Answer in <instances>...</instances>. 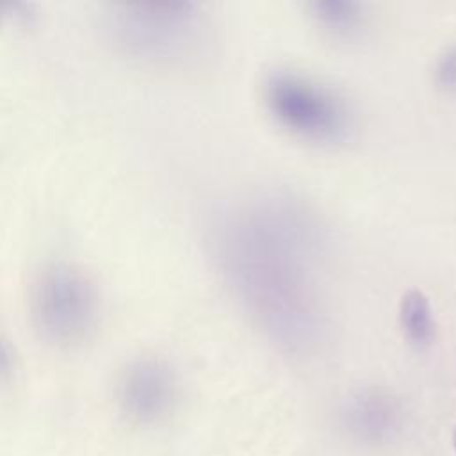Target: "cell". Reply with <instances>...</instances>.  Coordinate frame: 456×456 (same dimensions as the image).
I'll return each mask as SVG.
<instances>
[{
    "mask_svg": "<svg viewBox=\"0 0 456 456\" xmlns=\"http://www.w3.org/2000/svg\"><path fill=\"white\" fill-rule=\"evenodd\" d=\"M319 230L294 201L267 198L216 226V258L233 294L278 344L303 349L322 331Z\"/></svg>",
    "mask_w": 456,
    "mask_h": 456,
    "instance_id": "obj_1",
    "label": "cell"
},
{
    "mask_svg": "<svg viewBox=\"0 0 456 456\" xmlns=\"http://www.w3.org/2000/svg\"><path fill=\"white\" fill-rule=\"evenodd\" d=\"M28 312L39 337L59 347H73L91 337L100 319L94 281L64 262L45 265L28 289Z\"/></svg>",
    "mask_w": 456,
    "mask_h": 456,
    "instance_id": "obj_2",
    "label": "cell"
},
{
    "mask_svg": "<svg viewBox=\"0 0 456 456\" xmlns=\"http://www.w3.org/2000/svg\"><path fill=\"white\" fill-rule=\"evenodd\" d=\"M265 105L273 118L306 139L331 142L349 130L346 103L326 86L296 71H274L264 86Z\"/></svg>",
    "mask_w": 456,
    "mask_h": 456,
    "instance_id": "obj_3",
    "label": "cell"
},
{
    "mask_svg": "<svg viewBox=\"0 0 456 456\" xmlns=\"http://www.w3.org/2000/svg\"><path fill=\"white\" fill-rule=\"evenodd\" d=\"M114 39L132 55L173 61L187 55L200 37L192 4H135L112 14Z\"/></svg>",
    "mask_w": 456,
    "mask_h": 456,
    "instance_id": "obj_4",
    "label": "cell"
},
{
    "mask_svg": "<svg viewBox=\"0 0 456 456\" xmlns=\"http://www.w3.org/2000/svg\"><path fill=\"white\" fill-rule=\"evenodd\" d=\"M116 401L126 420L139 426L159 422L176 401L175 372L159 358H137L119 374Z\"/></svg>",
    "mask_w": 456,
    "mask_h": 456,
    "instance_id": "obj_5",
    "label": "cell"
},
{
    "mask_svg": "<svg viewBox=\"0 0 456 456\" xmlns=\"http://www.w3.org/2000/svg\"><path fill=\"white\" fill-rule=\"evenodd\" d=\"M346 417L349 429L354 435L376 442L394 433L397 408L390 397L379 392H363L349 403Z\"/></svg>",
    "mask_w": 456,
    "mask_h": 456,
    "instance_id": "obj_6",
    "label": "cell"
},
{
    "mask_svg": "<svg viewBox=\"0 0 456 456\" xmlns=\"http://www.w3.org/2000/svg\"><path fill=\"white\" fill-rule=\"evenodd\" d=\"M399 322L406 338L415 346H428L436 331L433 310L424 292L413 289L399 301Z\"/></svg>",
    "mask_w": 456,
    "mask_h": 456,
    "instance_id": "obj_7",
    "label": "cell"
},
{
    "mask_svg": "<svg viewBox=\"0 0 456 456\" xmlns=\"http://www.w3.org/2000/svg\"><path fill=\"white\" fill-rule=\"evenodd\" d=\"M317 23L338 37H351L363 23V7L356 2L322 0L310 5Z\"/></svg>",
    "mask_w": 456,
    "mask_h": 456,
    "instance_id": "obj_8",
    "label": "cell"
},
{
    "mask_svg": "<svg viewBox=\"0 0 456 456\" xmlns=\"http://www.w3.org/2000/svg\"><path fill=\"white\" fill-rule=\"evenodd\" d=\"M435 78L440 87L447 91L456 89V46L447 48L436 61Z\"/></svg>",
    "mask_w": 456,
    "mask_h": 456,
    "instance_id": "obj_9",
    "label": "cell"
},
{
    "mask_svg": "<svg viewBox=\"0 0 456 456\" xmlns=\"http://www.w3.org/2000/svg\"><path fill=\"white\" fill-rule=\"evenodd\" d=\"M14 370V356L7 340L0 337V385L5 383Z\"/></svg>",
    "mask_w": 456,
    "mask_h": 456,
    "instance_id": "obj_10",
    "label": "cell"
},
{
    "mask_svg": "<svg viewBox=\"0 0 456 456\" xmlns=\"http://www.w3.org/2000/svg\"><path fill=\"white\" fill-rule=\"evenodd\" d=\"M454 447H456V429H454Z\"/></svg>",
    "mask_w": 456,
    "mask_h": 456,
    "instance_id": "obj_11",
    "label": "cell"
}]
</instances>
